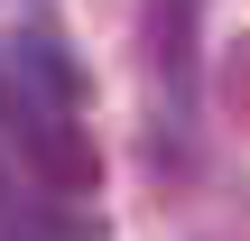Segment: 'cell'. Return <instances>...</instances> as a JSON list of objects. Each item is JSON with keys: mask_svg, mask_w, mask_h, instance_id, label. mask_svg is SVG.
<instances>
[{"mask_svg": "<svg viewBox=\"0 0 250 241\" xmlns=\"http://www.w3.org/2000/svg\"><path fill=\"white\" fill-rule=\"evenodd\" d=\"M158 65L186 74V0H158Z\"/></svg>", "mask_w": 250, "mask_h": 241, "instance_id": "1", "label": "cell"}, {"mask_svg": "<svg viewBox=\"0 0 250 241\" xmlns=\"http://www.w3.org/2000/svg\"><path fill=\"white\" fill-rule=\"evenodd\" d=\"M223 111H232V121L250 130V37L232 46V65H223Z\"/></svg>", "mask_w": 250, "mask_h": 241, "instance_id": "2", "label": "cell"}]
</instances>
